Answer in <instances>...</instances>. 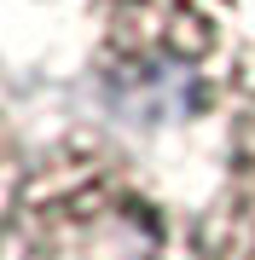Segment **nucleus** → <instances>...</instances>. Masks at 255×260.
Segmentation results:
<instances>
[{
	"mask_svg": "<svg viewBox=\"0 0 255 260\" xmlns=\"http://www.w3.org/2000/svg\"><path fill=\"white\" fill-rule=\"evenodd\" d=\"M197 260H255V116L232 121L220 185L197 220Z\"/></svg>",
	"mask_w": 255,
	"mask_h": 260,
	"instance_id": "3",
	"label": "nucleus"
},
{
	"mask_svg": "<svg viewBox=\"0 0 255 260\" xmlns=\"http://www.w3.org/2000/svg\"><path fill=\"white\" fill-rule=\"evenodd\" d=\"M116 87L162 93L186 116H255V0H116L99 12Z\"/></svg>",
	"mask_w": 255,
	"mask_h": 260,
	"instance_id": "2",
	"label": "nucleus"
},
{
	"mask_svg": "<svg viewBox=\"0 0 255 260\" xmlns=\"http://www.w3.org/2000/svg\"><path fill=\"white\" fill-rule=\"evenodd\" d=\"M87 6H99V12H104V6H116V0H87Z\"/></svg>",
	"mask_w": 255,
	"mask_h": 260,
	"instance_id": "4",
	"label": "nucleus"
},
{
	"mask_svg": "<svg viewBox=\"0 0 255 260\" xmlns=\"http://www.w3.org/2000/svg\"><path fill=\"white\" fill-rule=\"evenodd\" d=\"M0 260H191V249L128 150L58 133L12 156Z\"/></svg>",
	"mask_w": 255,
	"mask_h": 260,
	"instance_id": "1",
	"label": "nucleus"
}]
</instances>
